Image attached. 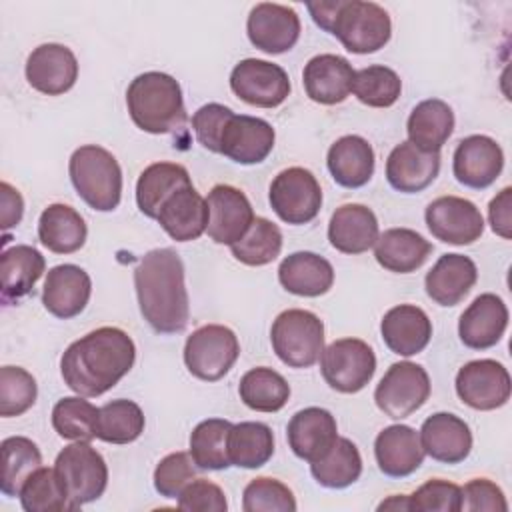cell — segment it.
<instances>
[{
  "label": "cell",
  "mask_w": 512,
  "mask_h": 512,
  "mask_svg": "<svg viewBox=\"0 0 512 512\" xmlns=\"http://www.w3.org/2000/svg\"><path fill=\"white\" fill-rule=\"evenodd\" d=\"M136 346L116 328L102 326L74 340L60 358L64 384L84 398H96L114 388L134 366Z\"/></svg>",
  "instance_id": "1"
},
{
  "label": "cell",
  "mask_w": 512,
  "mask_h": 512,
  "mask_svg": "<svg viewBox=\"0 0 512 512\" xmlns=\"http://www.w3.org/2000/svg\"><path fill=\"white\" fill-rule=\"evenodd\" d=\"M134 288L140 314L160 334L182 332L190 318L184 264L176 250L146 252L134 268Z\"/></svg>",
  "instance_id": "2"
},
{
  "label": "cell",
  "mask_w": 512,
  "mask_h": 512,
  "mask_svg": "<svg viewBox=\"0 0 512 512\" xmlns=\"http://www.w3.org/2000/svg\"><path fill=\"white\" fill-rule=\"evenodd\" d=\"M312 20L352 54H372L384 48L392 34L388 12L376 2L364 0H330L308 2Z\"/></svg>",
  "instance_id": "3"
},
{
  "label": "cell",
  "mask_w": 512,
  "mask_h": 512,
  "mask_svg": "<svg viewBox=\"0 0 512 512\" xmlns=\"http://www.w3.org/2000/svg\"><path fill=\"white\" fill-rule=\"evenodd\" d=\"M132 122L148 134H168L184 126L186 108L176 78L164 72H144L126 90Z\"/></svg>",
  "instance_id": "4"
},
{
  "label": "cell",
  "mask_w": 512,
  "mask_h": 512,
  "mask_svg": "<svg viewBox=\"0 0 512 512\" xmlns=\"http://www.w3.org/2000/svg\"><path fill=\"white\" fill-rule=\"evenodd\" d=\"M70 180L78 196L98 212H110L120 204L122 170L118 160L102 146L86 144L72 152Z\"/></svg>",
  "instance_id": "5"
},
{
  "label": "cell",
  "mask_w": 512,
  "mask_h": 512,
  "mask_svg": "<svg viewBox=\"0 0 512 512\" xmlns=\"http://www.w3.org/2000/svg\"><path fill=\"white\" fill-rule=\"evenodd\" d=\"M270 340L276 356L290 368H310L324 350L322 320L302 308H290L276 316Z\"/></svg>",
  "instance_id": "6"
},
{
  "label": "cell",
  "mask_w": 512,
  "mask_h": 512,
  "mask_svg": "<svg viewBox=\"0 0 512 512\" xmlns=\"http://www.w3.org/2000/svg\"><path fill=\"white\" fill-rule=\"evenodd\" d=\"M54 470L72 504V510L98 500L108 484V466L102 454L92 448L90 442H74L66 446L56 456Z\"/></svg>",
  "instance_id": "7"
},
{
  "label": "cell",
  "mask_w": 512,
  "mask_h": 512,
  "mask_svg": "<svg viewBox=\"0 0 512 512\" xmlns=\"http://www.w3.org/2000/svg\"><path fill=\"white\" fill-rule=\"evenodd\" d=\"M240 356L236 334L222 324H206L194 330L184 344L188 372L204 382L224 378Z\"/></svg>",
  "instance_id": "8"
},
{
  "label": "cell",
  "mask_w": 512,
  "mask_h": 512,
  "mask_svg": "<svg viewBox=\"0 0 512 512\" xmlns=\"http://www.w3.org/2000/svg\"><path fill=\"white\" fill-rule=\"evenodd\" d=\"M320 370L332 390L354 394L372 380L376 372V356L364 340L340 338L322 350Z\"/></svg>",
  "instance_id": "9"
},
{
  "label": "cell",
  "mask_w": 512,
  "mask_h": 512,
  "mask_svg": "<svg viewBox=\"0 0 512 512\" xmlns=\"http://www.w3.org/2000/svg\"><path fill=\"white\" fill-rule=\"evenodd\" d=\"M268 200L272 210L286 224H308L320 212L322 188L310 170L292 166L276 174L270 184Z\"/></svg>",
  "instance_id": "10"
},
{
  "label": "cell",
  "mask_w": 512,
  "mask_h": 512,
  "mask_svg": "<svg viewBox=\"0 0 512 512\" xmlns=\"http://www.w3.org/2000/svg\"><path fill=\"white\" fill-rule=\"evenodd\" d=\"M430 396L428 372L414 362L392 364L374 390L376 406L392 420L414 414Z\"/></svg>",
  "instance_id": "11"
},
{
  "label": "cell",
  "mask_w": 512,
  "mask_h": 512,
  "mask_svg": "<svg viewBox=\"0 0 512 512\" xmlns=\"http://www.w3.org/2000/svg\"><path fill=\"white\" fill-rule=\"evenodd\" d=\"M230 88L250 106L276 108L290 94V78L286 70L274 62L246 58L232 68Z\"/></svg>",
  "instance_id": "12"
},
{
  "label": "cell",
  "mask_w": 512,
  "mask_h": 512,
  "mask_svg": "<svg viewBox=\"0 0 512 512\" xmlns=\"http://www.w3.org/2000/svg\"><path fill=\"white\" fill-rule=\"evenodd\" d=\"M426 226L444 244L466 246L484 232V218L478 206L460 196H440L426 206Z\"/></svg>",
  "instance_id": "13"
},
{
  "label": "cell",
  "mask_w": 512,
  "mask_h": 512,
  "mask_svg": "<svg viewBox=\"0 0 512 512\" xmlns=\"http://www.w3.org/2000/svg\"><path fill=\"white\" fill-rule=\"evenodd\" d=\"M510 374L504 364L482 358L464 364L456 374L458 398L474 410H496L510 398Z\"/></svg>",
  "instance_id": "14"
},
{
  "label": "cell",
  "mask_w": 512,
  "mask_h": 512,
  "mask_svg": "<svg viewBox=\"0 0 512 512\" xmlns=\"http://www.w3.org/2000/svg\"><path fill=\"white\" fill-rule=\"evenodd\" d=\"M208 204V236L216 244L232 246L254 222V210L246 194L230 184H216L206 198Z\"/></svg>",
  "instance_id": "15"
},
{
  "label": "cell",
  "mask_w": 512,
  "mask_h": 512,
  "mask_svg": "<svg viewBox=\"0 0 512 512\" xmlns=\"http://www.w3.org/2000/svg\"><path fill=\"white\" fill-rule=\"evenodd\" d=\"M246 32L258 50L266 54H282L298 42L300 18L290 6L260 2L248 14Z\"/></svg>",
  "instance_id": "16"
},
{
  "label": "cell",
  "mask_w": 512,
  "mask_h": 512,
  "mask_svg": "<svg viewBox=\"0 0 512 512\" xmlns=\"http://www.w3.org/2000/svg\"><path fill=\"white\" fill-rule=\"evenodd\" d=\"M504 168L500 144L484 134H472L458 142L452 158L456 180L468 188L482 190L496 182Z\"/></svg>",
  "instance_id": "17"
},
{
  "label": "cell",
  "mask_w": 512,
  "mask_h": 512,
  "mask_svg": "<svg viewBox=\"0 0 512 512\" xmlns=\"http://www.w3.org/2000/svg\"><path fill=\"white\" fill-rule=\"evenodd\" d=\"M274 128L256 116L232 114L220 134L218 154L238 164H258L274 148Z\"/></svg>",
  "instance_id": "18"
},
{
  "label": "cell",
  "mask_w": 512,
  "mask_h": 512,
  "mask_svg": "<svg viewBox=\"0 0 512 512\" xmlns=\"http://www.w3.org/2000/svg\"><path fill=\"white\" fill-rule=\"evenodd\" d=\"M76 78L78 60L64 44H40L26 60L28 84L46 96H60L68 92L76 84Z\"/></svg>",
  "instance_id": "19"
},
{
  "label": "cell",
  "mask_w": 512,
  "mask_h": 512,
  "mask_svg": "<svg viewBox=\"0 0 512 512\" xmlns=\"http://www.w3.org/2000/svg\"><path fill=\"white\" fill-rule=\"evenodd\" d=\"M208 204L192 184L174 190L158 208L156 220L162 230L176 242L200 238L208 228Z\"/></svg>",
  "instance_id": "20"
},
{
  "label": "cell",
  "mask_w": 512,
  "mask_h": 512,
  "mask_svg": "<svg viewBox=\"0 0 512 512\" xmlns=\"http://www.w3.org/2000/svg\"><path fill=\"white\" fill-rule=\"evenodd\" d=\"M508 326V308L504 300L492 292L480 294L462 312L458 336L472 350H486L500 342Z\"/></svg>",
  "instance_id": "21"
},
{
  "label": "cell",
  "mask_w": 512,
  "mask_h": 512,
  "mask_svg": "<svg viewBox=\"0 0 512 512\" xmlns=\"http://www.w3.org/2000/svg\"><path fill=\"white\" fill-rule=\"evenodd\" d=\"M92 294V280L76 264H60L48 270L42 290L44 308L62 320L78 316Z\"/></svg>",
  "instance_id": "22"
},
{
  "label": "cell",
  "mask_w": 512,
  "mask_h": 512,
  "mask_svg": "<svg viewBox=\"0 0 512 512\" xmlns=\"http://www.w3.org/2000/svg\"><path fill=\"white\" fill-rule=\"evenodd\" d=\"M420 444L424 454L436 462H464L472 450V432L468 424L450 412H436L420 426Z\"/></svg>",
  "instance_id": "23"
},
{
  "label": "cell",
  "mask_w": 512,
  "mask_h": 512,
  "mask_svg": "<svg viewBox=\"0 0 512 512\" xmlns=\"http://www.w3.org/2000/svg\"><path fill=\"white\" fill-rule=\"evenodd\" d=\"M352 64L338 54H318L310 58L302 72V84L310 100L332 106L340 104L352 92Z\"/></svg>",
  "instance_id": "24"
},
{
  "label": "cell",
  "mask_w": 512,
  "mask_h": 512,
  "mask_svg": "<svg viewBox=\"0 0 512 512\" xmlns=\"http://www.w3.org/2000/svg\"><path fill=\"white\" fill-rule=\"evenodd\" d=\"M286 436L292 452L298 458L312 464L320 460L336 442L338 438L336 418L324 408L308 406L290 418Z\"/></svg>",
  "instance_id": "25"
},
{
  "label": "cell",
  "mask_w": 512,
  "mask_h": 512,
  "mask_svg": "<svg viewBox=\"0 0 512 512\" xmlns=\"http://www.w3.org/2000/svg\"><path fill=\"white\" fill-rule=\"evenodd\" d=\"M440 172V152H424L412 142H400L386 160L388 184L404 194H416L428 188Z\"/></svg>",
  "instance_id": "26"
},
{
  "label": "cell",
  "mask_w": 512,
  "mask_h": 512,
  "mask_svg": "<svg viewBox=\"0 0 512 512\" xmlns=\"http://www.w3.org/2000/svg\"><path fill=\"white\" fill-rule=\"evenodd\" d=\"M374 456L382 474L404 478L416 472L424 460L420 436L412 426H386L374 440Z\"/></svg>",
  "instance_id": "27"
},
{
  "label": "cell",
  "mask_w": 512,
  "mask_h": 512,
  "mask_svg": "<svg viewBox=\"0 0 512 512\" xmlns=\"http://www.w3.org/2000/svg\"><path fill=\"white\" fill-rule=\"evenodd\" d=\"M380 334L394 354L414 356L428 346L432 338V322L422 308L414 304H400L384 314Z\"/></svg>",
  "instance_id": "28"
},
{
  "label": "cell",
  "mask_w": 512,
  "mask_h": 512,
  "mask_svg": "<svg viewBox=\"0 0 512 512\" xmlns=\"http://www.w3.org/2000/svg\"><path fill=\"white\" fill-rule=\"evenodd\" d=\"M476 264L464 254H442L424 278L426 294L440 306L460 304L476 284Z\"/></svg>",
  "instance_id": "29"
},
{
  "label": "cell",
  "mask_w": 512,
  "mask_h": 512,
  "mask_svg": "<svg viewBox=\"0 0 512 512\" xmlns=\"http://www.w3.org/2000/svg\"><path fill=\"white\" fill-rule=\"evenodd\" d=\"M328 240L342 254H362L378 240V220L364 204H342L330 218Z\"/></svg>",
  "instance_id": "30"
},
{
  "label": "cell",
  "mask_w": 512,
  "mask_h": 512,
  "mask_svg": "<svg viewBox=\"0 0 512 512\" xmlns=\"http://www.w3.org/2000/svg\"><path fill=\"white\" fill-rule=\"evenodd\" d=\"M278 280L290 294L316 298L332 288L334 268L324 256L302 250L280 262Z\"/></svg>",
  "instance_id": "31"
},
{
  "label": "cell",
  "mask_w": 512,
  "mask_h": 512,
  "mask_svg": "<svg viewBox=\"0 0 512 512\" xmlns=\"http://www.w3.org/2000/svg\"><path fill=\"white\" fill-rule=\"evenodd\" d=\"M432 244L410 228H388L378 234L374 244L376 262L396 274H410L418 270L430 256Z\"/></svg>",
  "instance_id": "32"
},
{
  "label": "cell",
  "mask_w": 512,
  "mask_h": 512,
  "mask_svg": "<svg viewBox=\"0 0 512 512\" xmlns=\"http://www.w3.org/2000/svg\"><path fill=\"white\" fill-rule=\"evenodd\" d=\"M326 164L336 184L360 188L368 184L374 174V150L366 138L348 134L328 148Z\"/></svg>",
  "instance_id": "33"
},
{
  "label": "cell",
  "mask_w": 512,
  "mask_h": 512,
  "mask_svg": "<svg viewBox=\"0 0 512 512\" xmlns=\"http://www.w3.org/2000/svg\"><path fill=\"white\" fill-rule=\"evenodd\" d=\"M454 130L452 108L438 98L422 100L408 116V142L424 152H440Z\"/></svg>",
  "instance_id": "34"
},
{
  "label": "cell",
  "mask_w": 512,
  "mask_h": 512,
  "mask_svg": "<svg viewBox=\"0 0 512 512\" xmlns=\"http://www.w3.org/2000/svg\"><path fill=\"white\" fill-rule=\"evenodd\" d=\"M86 222L68 204H50L38 220V238L54 254H72L86 242Z\"/></svg>",
  "instance_id": "35"
},
{
  "label": "cell",
  "mask_w": 512,
  "mask_h": 512,
  "mask_svg": "<svg viewBox=\"0 0 512 512\" xmlns=\"http://www.w3.org/2000/svg\"><path fill=\"white\" fill-rule=\"evenodd\" d=\"M44 268V256L36 248L28 244L6 248L0 256L2 300L12 302L26 296L44 274Z\"/></svg>",
  "instance_id": "36"
},
{
  "label": "cell",
  "mask_w": 512,
  "mask_h": 512,
  "mask_svg": "<svg viewBox=\"0 0 512 512\" xmlns=\"http://www.w3.org/2000/svg\"><path fill=\"white\" fill-rule=\"evenodd\" d=\"M192 184L188 170L176 162H154L142 170L136 182V204L140 212L156 220L160 204L178 188Z\"/></svg>",
  "instance_id": "37"
},
{
  "label": "cell",
  "mask_w": 512,
  "mask_h": 512,
  "mask_svg": "<svg viewBox=\"0 0 512 512\" xmlns=\"http://www.w3.org/2000/svg\"><path fill=\"white\" fill-rule=\"evenodd\" d=\"M274 454V434L264 422L232 424L228 432V458L232 466L260 468Z\"/></svg>",
  "instance_id": "38"
},
{
  "label": "cell",
  "mask_w": 512,
  "mask_h": 512,
  "mask_svg": "<svg viewBox=\"0 0 512 512\" xmlns=\"http://www.w3.org/2000/svg\"><path fill=\"white\" fill-rule=\"evenodd\" d=\"M240 400L256 412H278L290 398V386L282 374L272 368L258 366L248 370L238 384Z\"/></svg>",
  "instance_id": "39"
},
{
  "label": "cell",
  "mask_w": 512,
  "mask_h": 512,
  "mask_svg": "<svg viewBox=\"0 0 512 512\" xmlns=\"http://www.w3.org/2000/svg\"><path fill=\"white\" fill-rule=\"evenodd\" d=\"M310 472L320 486L340 490L360 478L362 458L354 442L338 436L332 448L320 460L310 464Z\"/></svg>",
  "instance_id": "40"
},
{
  "label": "cell",
  "mask_w": 512,
  "mask_h": 512,
  "mask_svg": "<svg viewBox=\"0 0 512 512\" xmlns=\"http://www.w3.org/2000/svg\"><path fill=\"white\" fill-rule=\"evenodd\" d=\"M2 478L0 490L6 496H18L32 472L42 466L38 446L26 436H10L2 440Z\"/></svg>",
  "instance_id": "41"
},
{
  "label": "cell",
  "mask_w": 512,
  "mask_h": 512,
  "mask_svg": "<svg viewBox=\"0 0 512 512\" xmlns=\"http://www.w3.org/2000/svg\"><path fill=\"white\" fill-rule=\"evenodd\" d=\"M232 422L224 418L202 420L190 434V456L200 470H224L228 458V432Z\"/></svg>",
  "instance_id": "42"
},
{
  "label": "cell",
  "mask_w": 512,
  "mask_h": 512,
  "mask_svg": "<svg viewBox=\"0 0 512 512\" xmlns=\"http://www.w3.org/2000/svg\"><path fill=\"white\" fill-rule=\"evenodd\" d=\"M100 408L84 400V396L60 398L52 408V426L64 440L90 442L98 434Z\"/></svg>",
  "instance_id": "43"
},
{
  "label": "cell",
  "mask_w": 512,
  "mask_h": 512,
  "mask_svg": "<svg viewBox=\"0 0 512 512\" xmlns=\"http://www.w3.org/2000/svg\"><path fill=\"white\" fill-rule=\"evenodd\" d=\"M142 408L126 398L112 400L100 408L96 438L108 444H130L144 432Z\"/></svg>",
  "instance_id": "44"
},
{
  "label": "cell",
  "mask_w": 512,
  "mask_h": 512,
  "mask_svg": "<svg viewBox=\"0 0 512 512\" xmlns=\"http://www.w3.org/2000/svg\"><path fill=\"white\" fill-rule=\"evenodd\" d=\"M232 256L246 266H266L282 250V232L268 218L256 216L248 232L230 246Z\"/></svg>",
  "instance_id": "45"
},
{
  "label": "cell",
  "mask_w": 512,
  "mask_h": 512,
  "mask_svg": "<svg viewBox=\"0 0 512 512\" xmlns=\"http://www.w3.org/2000/svg\"><path fill=\"white\" fill-rule=\"evenodd\" d=\"M20 504L26 512H66L72 504L54 468L40 466L28 476L20 490Z\"/></svg>",
  "instance_id": "46"
},
{
  "label": "cell",
  "mask_w": 512,
  "mask_h": 512,
  "mask_svg": "<svg viewBox=\"0 0 512 512\" xmlns=\"http://www.w3.org/2000/svg\"><path fill=\"white\" fill-rule=\"evenodd\" d=\"M352 92L370 108H388L400 98L402 82L388 66H366L354 74Z\"/></svg>",
  "instance_id": "47"
},
{
  "label": "cell",
  "mask_w": 512,
  "mask_h": 512,
  "mask_svg": "<svg viewBox=\"0 0 512 512\" xmlns=\"http://www.w3.org/2000/svg\"><path fill=\"white\" fill-rule=\"evenodd\" d=\"M38 386L34 376L20 366L0 368V416H20L34 406Z\"/></svg>",
  "instance_id": "48"
},
{
  "label": "cell",
  "mask_w": 512,
  "mask_h": 512,
  "mask_svg": "<svg viewBox=\"0 0 512 512\" xmlns=\"http://www.w3.org/2000/svg\"><path fill=\"white\" fill-rule=\"evenodd\" d=\"M242 508L246 512H294L296 498L284 482L260 476L246 484L242 494Z\"/></svg>",
  "instance_id": "49"
},
{
  "label": "cell",
  "mask_w": 512,
  "mask_h": 512,
  "mask_svg": "<svg viewBox=\"0 0 512 512\" xmlns=\"http://www.w3.org/2000/svg\"><path fill=\"white\" fill-rule=\"evenodd\" d=\"M194 460L188 452H172L164 456L154 470V488L164 498H178L194 480Z\"/></svg>",
  "instance_id": "50"
},
{
  "label": "cell",
  "mask_w": 512,
  "mask_h": 512,
  "mask_svg": "<svg viewBox=\"0 0 512 512\" xmlns=\"http://www.w3.org/2000/svg\"><path fill=\"white\" fill-rule=\"evenodd\" d=\"M462 502V490L458 484L432 478L424 482L414 494L408 496V510L420 512H458Z\"/></svg>",
  "instance_id": "51"
},
{
  "label": "cell",
  "mask_w": 512,
  "mask_h": 512,
  "mask_svg": "<svg viewBox=\"0 0 512 512\" xmlns=\"http://www.w3.org/2000/svg\"><path fill=\"white\" fill-rule=\"evenodd\" d=\"M178 508L188 512H226L224 490L204 478H194L178 496Z\"/></svg>",
  "instance_id": "52"
},
{
  "label": "cell",
  "mask_w": 512,
  "mask_h": 512,
  "mask_svg": "<svg viewBox=\"0 0 512 512\" xmlns=\"http://www.w3.org/2000/svg\"><path fill=\"white\" fill-rule=\"evenodd\" d=\"M234 112L218 102H210L200 106L194 114H192V128L196 134V140L210 152L218 154V140L222 134V128L226 124V120L232 116Z\"/></svg>",
  "instance_id": "53"
},
{
  "label": "cell",
  "mask_w": 512,
  "mask_h": 512,
  "mask_svg": "<svg viewBox=\"0 0 512 512\" xmlns=\"http://www.w3.org/2000/svg\"><path fill=\"white\" fill-rule=\"evenodd\" d=\"M460 490H462L460 510H468V512H478V510L506 512L508 510V502L502 488L488 478H474L466 482L464 488Z\"/></svg>",
  "instance_id": "54"
},
{
  "label": "cell",
  "mask_w": 512,
  "mask_h": 512,
  "mask_svg": "<svg viewBox=\"0 0 512 512\" xmlns=\"http://www.w3.org/2000/svg\"><path fill=\"white\" fill-rule=\"evenodd\" d=\"M512 188L506 186L504 190H500L498 196H494L490 200L488 206V220H490V228L502 236L504 240H508L512 236Z\"/></svg>",
  "instance_id": "55"
},
{
  "label": "cell",
  "mask_w": 512,
  "mask_h": 512,
  "mask_svg": "<svg viewBox=\"0 0 512 512\" xmlns=\"http://www.w3.org/2000/svg\"><path fill=\"white\" fill-rule=\"evenodd\" d=\"M0 202H2V228L8 230L12 226H16L20 220H22V214H24V200L20 196V192L10 186L8 182H2L0 184Z\"/></svg>",
  "instance_id": "56"
},
{
  "label": "cell",
  "mask_w": 512,
  "mask_h": 512,
  "mask_svg": "<svg viewBox=\"0 0 512 512\" xmlns=\"http://www.w3.org/2000/svg\"><path fill=\"white\" fill-rule=\"evenodd\" d=\"M378 510H408V496L394 494L378 504Z\"/></svg>",
  "instance_id": "57"
}]
</instances>
